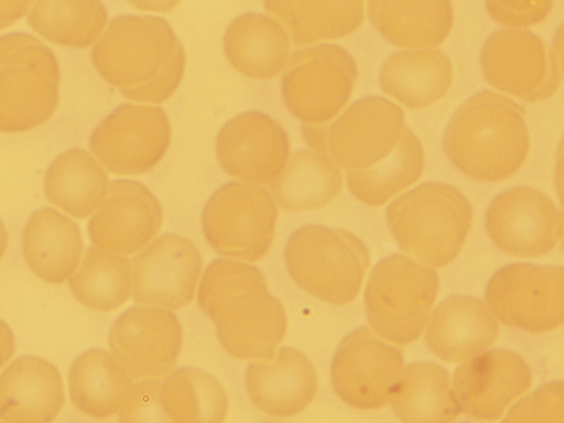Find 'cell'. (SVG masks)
Instances as JSON below:
<instances>
[{"label":"cell","instance_id":"603a6c76","mask_svg":"<svg viewBox=\"0 0 564 423\" xmlns=\"http://www.w3.org/2000/svg\"><path fill=\"white\" fill-rule=\"evenodd\" d=\"M497 335L498 324L481 300L454 295L432 313L425 340L438 358L458 362L484 351Z\"/></svg>","mask_w":564,"mask_h":423},{"label":"cell","instance_id":"e0dca14e","mask_svg":"<svg viewBox=\"0 0 564 423\" xmlns=\"http://www.w3.org/2000/svg\"><path fill=\"white\" fill-rule=\"evenodd\" d=\"M290 144L284 129L260 111H245L219 129L215 153L229 175L249 183H269L289 159Z\"/></svg>","mask_w":564,"mask_h":423},{"label":"cell","instance_id":"52a82bcc","mask_svg":"<svg viewBox=\"0 0 564 423\" xmlns=\"http://www.w3.org/2000/svg\"><path fill=\"white\" fill-rule=\"evenodd\" d=\"M436 272L416 259L392 254L372 269L365 308L372 329L399 345L421 335L437 293Z\"/></svg>","mask_w":564,"mask_h":423},{"label":"cell","instance_id":"4316f807","mask_svg":"<svg viewBox=\"0 0 564 423\" xmlns=\"http://www.w3.org/2000/svg\"><path fill=\"white\" fill-rule=\"evenodd\" d=\"M452 78V64L438 50L394 52L379 72L381 90L412 109L437 101L448 90Z\"/></svg>","mask_w":564,"mask_h":423},{"label":"cell","instance_id":"74e56055","mask_svg":"<svg viewBox=\"0 0 564 423\" xmlns=\"http://www.w3.org/2000/svg\"><path fill=\"white\" fill-rule=\"evenodd\" d=\"M159 389L158 379H144L130 386L119 408V421H169L160 404Z\"/></svg>","mask_w":564,"mask_h":423},{"label":"cell","instance_id":"3957f363","mask_svg":"<svg viewBox=\"0 0 564 423\" xmlns=\"http://www.w3.org/2000/svg\"><path fill=\"white\" fill-rule=\"evenodd\" d=\"M524 110L508 97L482 90L449 119L443 137L447 159L478 181H500L517 172L530 145Z\"/></svg>","mask_w":564,"mask_h":423},{"label":"cell","instance_id":"4fadbf2b","mask_svg":"<svg viewBox=\"0 0 564 423\" xmlns=\"http://www.w3.org/2000/svg\"><path fill=\"white\" fill-rule=\"evenodd\" d=\"M402 369L401 350L360 326L338 344L330 365V380L346 404L370 410L387 403Z\"/></svg>","mask_w":564,"mask_h":423},{"label":"cell","instance_id":"5bb4252c","mask_svg":"<svg viewBox=\"0 0 564 423\" xmlns=\"http://www.w3.org/2000/svg\"><path fill=\"white\" fill-rule=\"evenodd\" d=\"M403 122V110L388 99H358L332 123H325L324 153L348 171L370 167L395 148Z\"/></svg>","mask_w":564,"mask_h":423},{"label":"cell","instance_id":"7402d4cb","mask_svg":"<svg viewBox=\"0 0 564 423\" xmlns=\"http://www.w3.org/2000/svg\"><path fill=\"white\" fill-rule=\"evenodd\" d=\"M64 404L63 381L50 361L25 355L0 375V420L15 423L53 421Z\"/></svg>","mask_w":564,"mask_h":423},{"label":"cell","instance_id":"d4e9b609","mask_svg":"<svg viewBox=\"0 0 564 423\" xmlns=\"http://www.w3.org/2000/svg\"><path fill=\"white\" fill-rule=\"evenodd\" d=\"M83 249L78 226L59 212L44 207L33 212L22 232L23 257L43 281L57 284L77 268Z\"/></svg>","mask_w":564,"mask_h":423},{"label":"cell","instance_id":"ba28073f","mask_svg":"<svg viewBox=\"0 0 564 423\" xmlns=\"http://www.w3.org/2000/svg\"><path fill=\"white\" fill-rule=\"evenodd\" d=\"M276 216L275 203L265 188L228 182L207 199L202 229L220 256L253 262L271 247Z\"/></svg>","mask_w":564,"mask_h":423},{"label":"cell","instance_id":"ee69618b","mask_svg":"<svg viewBox=\"0 0 564 423\" xmlns=\"http://www.w3.org/2000/svg\"><path fill=\"white\" fill-rule=\"evenodd\" d=\"M7 245H8L7 230H6V227L2 223V220L0 219V260L6 252Z\"/></svg>","mask_w":564,"mask_h":423},{"label":"cell","instance_id":"1f68e13d","mask_svg":"<svg viewBox=\"0 0 564 423\" xmlns=\"http://www.w3.org/2000/svg\"><path fill=\"white\" fill-rule=\"evenodd\" d=\"M279 206L289 212L322 207L340 192L341 173L328 156L316 151H299L270 182Z\"/></svg>","mask_w":564,"mask_h":423},{"label":"cell","instance_id":"ab89813d","mask_svg":"<svg viewBox=\"0 0 564 423\" xmlns=\"http://www.w3.org/2000/svg\"><path fill=\"white\" fill-rule=\"evenodd\" d=\"M32 0H0V31L24 15Z\"/></svg>","mask_w":564,"mask_h":423},{"label":"cell","instance_id":"f546056e","mask_svg":"<svg viewBox=\"0 0 564 423\" xmlns=\"http://www.w3.org/2000/svg\"><path fill=\"white\" fill-rule=\"evenodd\" d=\"M130 386L129 373L115 356L102 348H90L78 355L68 371L73 404L96 419L113 415Z\"/></svg>","mask_w":564,"mask_h":423},{"label":"cell","instance_id":"836d02e7","mask_svg":"<svg viewBox=\"0 0 564 423\" xmlns=\"http://www.w3.org/2000/svg\"><path fill=\"white\" fill-rule=\"evenodd\" d=\"M163 413L173 422H223L227 397L219 382L194 367H182L169 375L159 389Z\"/></svg>","mask_w":564,"mask_h":423},{"label":"cell","instance_id":"9a60e30c","mask_svg":"<svg viewBox=\"0 0 564 423\" xmlns=\"http://www.w3.org/2000/svg\"><path fill=\"white\" fill-rule=\"evenodd\" d=\"M491 241L503 252L533 258L551 251L562 238V214L542 192L517 186L490 203L485 219Z\"/></svg>","mask_w":564,"mask_h":423},{"label":"cell","instance_id":"8d00e7d4","mask_svg":"<svg viewBox=\"0 0 564 423\" xmlns=\"http://www.w3.org/2000/svg\"><path fill=\"white\" fill-rule=\"evenodd\" d=\"M563 383L553 381L518 401L503 422H562Z\"/></svg>","mask_w":564,"mask_h":423},{"label":"cell","instance_id":"d6986e66","mask_svg":"<svg viewBox=\"0 0 564 423\" xmlns=\"http://www.w3.org/2000/svg\"><path fill=\"white\" fill-rule=\"evenodd\" d=\"M531 381L530 368L518 354L495 348L455 369L452 393L466 415L494 421L530 388Z\"/></svg>","mask_w":564,"mask_h":423},{"label":"cell","instance_id":"60d3db41","mask_svg":"<svg viewBox=\"0 0 564 423\" xmlns=\"http://www.w3.org/2000/svg\"><path fill=\"white\" fill-rule=\"evenodd\" d=\"M302 134L306 144L316 152L324 154L325 151V123L302 126Z\"/></svg>","mask_w":564,"mask_h":423},{"label":"cell","instance_id":"4dcf8cb0","mask_svg":"<svg viewBox=\"0 0 564 423\" xmlns=\"http://www.w3.org/2000/svg\"><path fill=\"white\" fill-rule=\"evenodd\" d=\"M108 187L104 169L82 149L58 154L44 175L46 199L75 218H85L95 212Z\"/></svg>","mask_w":564,"mask_h":423},{"label":"cell","instance_id":"e575fe53","mask_svg":"<svg viewBox=\"0 0 564 423\" xmlns=\"http://www.w3.org/2000/svg\"><path fill=\"white\" fill-rule=\"evenodd\" d=\"M26 18L45 40L82 48L100 35L108 14L100 0H35Z\"/></svg>","mask_w":564,"mask_h":423},{"label":"cell","instance_id":"9c48e42d","mask_svg":"<svg viewBox=\"0 0 564 423\" xmlns=\"http://www.w3.org/2000/svg\"><path fill=\"white\" fill-rule=\"evenodd\" d=\"M281 93L286 108L303 123H327L348 102L357 65L341 46L330 43L295 51L286 61Z\"/></svg>","mask_w":564,"mask_h":423},{"label":"cell","instance_id":"d6a6232c","mask_svg":"<svg viewBox=\"0 0 564 423\" xmlns=\"http://www.w3.org/2000/svg\"><path fill=\"white\" fill-rule=\"evenodd\" d=\"M423 165L421 142L404 127L398 144L386 158L370 167L347 171L346 181L358 200L380 206L415 183L422 174Z\"/></svg>","mask_w":564,"mask_h":423},{"label":"cell","instance_id":"6da1fadb","mask_svg":"<svg viewBox=\"0 0 564 423\" xmlns=\"http://www.w3.org/2000/svg\"><path fill=\"white\" fill-rule=\"evenodd\" d=\"M197 303L214 322L223 348L236 358H268L285 335L284 308L252 264L212 261L199 282Z\"/></svg>","mask_w":564,"mask_h":423},{"label":"cell","instance_id":"ffe728a7","mask_svg":"<svg viewBox=\"0 0 564 423\" xmlns=\"http://www.w3.org/2000/svg\"><path fill=\"white\" fill-rule=\"evenodd\" d=\"M162 224V207L142 183L119 178L110 183L88 220L90 241L102 249L131 254L145 247Z\"/></svg>","mask_w":564,"mask_h":423},{"label":"cell","instance_id":"44dd1931","mask_svg":"<svg viewBox=\"0 0 564 423\" xmlns=\"http://www.w3.org/2000/svg\"><path fill=\"white\" fill-rule=\"evenodd\" d=\"M245 384L252 404L271 416L302 412L313 400L317 382L311 361L297 349L281 347L248 365Z\"/></svg>","mask_w":564,"mask_h":423},{"label":"cell","instance_id":"8992f818","mask_svg":"<svg viewBox=\"0 0 564 423\" xmlns=\"http://www.w3.org/2000/svg\"><path fill=\"white\" fill-rule=\"evenodd\" d=\"M59 68L52 51L22 32L0 36V132L44 123L58 104Z\"/></svg>","mask_w":564,"mask_h":423},{"label":"cell","instance_id":"8fae6325","mask_svg":"<svg viewBox=\"0 0 564 423\" xmlns=\"http://www.w3.org/2000/svg\"><path fill=\"white\" fill-rule=\"evenodd\" d=\"M170 141L171 126L163 109L123 104L93 130L89 148L109 172L138 175L163 159Z\"/></svg>","mask_w":564,"mask_h":423},{"label":"cell","instance_id":"277c9868","mask_svg":"<svg viewBox=\"0 0 564 423\" xmlns=\"http://www.w3.org/2000/svg\"><path fill=\"white\" fill-rule=\"evenodd\" d=\"M471 216L470 204L457 188L434 182L402 194L386 210L399 248L435 268L458 256Z\"/></svg>","mask_w":564,"mask_h":423},{"label":"cell","instance_id":"30bf717a","mask_svg":"<svg viewBox=\"0 0 564 423\" xmlns=\"http://www.w3.org/2000/svg\"><path fill=\"white\" fill-rule=\"evenodd\" d=\"M485 299L503 324L531 333L551 330L563 322V268L518 262L489 279Z\"/></svg>","mask_w":564,"mask_h":423},{"label":"cell","instance_id":"d590c367","mask_svg":"<svg viewBox=\"0 0 564 423\" xmlns=\"http://www.w3.org/2000/svg\"><path fill=\"white\" fill-rule=\"evenodd\" d=\"M131 268L128 258L102 248L89 247L79 268L68 280L73 295L96 311H112L129 296Z\"/></svg>","mask_w":564,"mask_h":423},{"label":"cell","instance_id":"2e32d148","mask_svg":"<svg viewBox=\"0 0 564 423\" xmlns=\"http://www.w3.org/2000/svg\"><path fill=\"white\" fill-rule=\"evenodd\" d=\"M109 347L130 377L160 379L174 368L182 346V327L170 311L131 306L113 322Z\"/></svg>","mask_w":564,"mask_h":423},{"label":"cell","instance_id":"7a4b0ae2","mask_svg":"<svg viewBox=\"0 0 564 423\" xmlns=\"http://www.w3.org/2000/svg\"><path fill=\"white\" fill-rule=\"evenodd\" d=\"M91 62L126 98L159 104L180 86L185 52L166 20L127 14L110 21L91 50Z\"/></svg>","mask_w":564,"mask_h":423},{"label":"cell","instance_id":"7c38bea8","mask_svg":"<svg viewBox=\"0 0 564 423\" xmlns=\"http://www.w3.org/2000/svg\"><path fill=\"white\" fill-rule=\"evenodd\" d=\"M480 66L492 87L527 102L551 97L560 85V69L551 47L535 34L500 29L480 50Z\"/></svg>","mask_w":564,"mask_h":423},{"label":"cell","instance_id":"f35d334b","mask_svg":"<svg viewBox=\"0 0 564 423\" xmlns=\"http://www.w3.org/2000/svg\"><path fill=\"white\" fill-rule=\"evenodd\" d=\"M553 0H485L489 15L506 26H530L544 20Z\"/></svg>","mask_w":564,"mask_h":423},{"label":"cell","instance_id":"5b68a950","mask_svg":"<svg viewBox=\"0 0 564 423\" xmlns=\"http://www.w3.org/2000/svg\"><path fill=\"white\" fill-rule=\"evenodd\" d=\"M284 261L302 290L323 302L344 305L357 296L370 260L354 234L305 225L289 238Z\"/></svg>","mask_w":564,"mask_h":423},{"label":"cell","instance_id":"cb8c5ba5","mask_svg":"<svg viewBox=\"0 0 564 423\" xmlns=\"http://www.w3.org/2000/svg\"><path fill=\"white\" fill-rule=\"evenodd\" d=\"M223 44L228 63L237 72L249 78L267 80L284 68L290 36L274 18L249 12L228 24Z\"/></svg>","mask_w":564,"mask_h":423},{"label":"cell","instance_id":"7bdbcfd3","mask_svg":"<svg viewBox=\"0 0 564 423\" xmlns=\"http://www.w3.org/2000/svg\"><path fill=\"white\" fill-rule=\"evenodd\" d=\"M14 352V337L10 327L0 319V368Z\"/></svg>","mask_w":564,"mask_h":423},{"label":"cell","instance_id":"ac0fdd59","mask_svg":"<svg viewBox=\"0 0 564 423\" xmlns=\"http://www.w3.org/2000/svg\"><path fill=\"white\" fill-rule=\"evenodd\" d=\"M200 268V256L192 241L164 234L133 259L132 297L140 304L178 308L193 299Z\"/></svg>","mask_w":564,"mask_h":423},{"label":"cell","instance_id":"f1b7e54d","mask_svg":"<svg viewBox=\"0 0 564 423\" xmlns=\"http://www.w3.org/2000/svg\"><path fill=\"white\" fill-rule=\"evenodd\" d=\"M389 399L395 416L403 422L447 423L458 414L448 371L430 361L402 369Z\"/></svg>","mask_w":564,"mask_h":423},{"label":"cell","instance_id":"83f0119b","mask_svg":"<svg viewBox=\"0 0 564 423\" xmlns=\"http://www.w3.org/2000/svg\"><path fill=\"white\" fill-rule=\"evenodd\" d=\"M295 46L349 35L364 20V0H263Z\"/></svg>","mask_w":564,"mask_h":423},{"label":"cell","instance_id":"b9f144b4","mask_svg":"<svg viewBox=\"0 0 564 423\" xmlns=\"http://www.w3.org/2000/svg\"><path fill=\"white\" fill-rule=\"evenodd\" d=\"M140 11L166 13L173 10L182 0H127Z\"/></svg>","mask_w":564,"mask_h":423},{"label":"cell","instance_id":"484cf974","mask_svg":"<svg viewBox=\"0 0 564 423\" xmlns=\"http://www.w3.org/2000/svg\"><path fill=\"white\" fill-rule=\"evenodd\" d=\"M367 9L372 25L399 47L436 46L454 20L451 0H367Z\"/></svg>","mask_w":564,"mask_h":423}]
</instances>
